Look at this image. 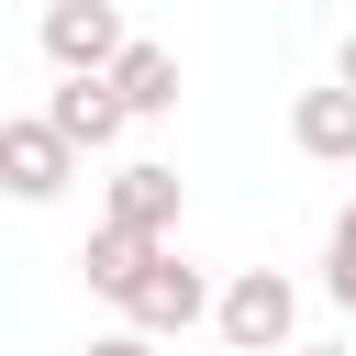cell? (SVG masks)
<instances>
[{"instance_id": "1", "label": "cell", "mask_w": 356, "mask_h": 356, "mask_svg": "<svg viewBox=\"0 0 356 356\" xmlns=\"http://www.w3.org/2000/svg\"><path fill=\"white\" fill-rule=\"evenodd\" d=\"M211 334H222V345H245V356H289V334H300V289H289L278 267H234V278H222Z\"/></svg>"}, {"instance_id": "2", "label": "cell", "mask_w": 356, "mask_h": 356, "mask_svg": "<svg viewBox=\"0 0 356 356\" xmlns=\"http://www.w3.org/2000/svg\"><path fill=\"white\" fill-rule=\"evenodd\" d=\"M67 178H78L67 122H56V111H11V122H0V189H11V200H56Z\"/></svg>"}, {"instance_id": "3", "label": "cell", "mask_w": 356, "mask_h": 356, "mask_svg": "<svg viewBox=\"0 0 356 356\" xmlns=\"http://www.w3.org/2000/svg\"><path fill=\"white\" fill-rule=\"evenodd\" d=\"M211 312H222V289H211L178 245H167V256L134 278V300H122V323H145V334H189V323H211Z\"/></svg>"}, {"instance_id": "4", "label": "cell", "mask_w": 356, "mask_h": 356, "mask_svg": "<svg viewBox=\"0 0 356 356\" xmlns=\"http://www.w3.org/2000/svg\"><path fill=\"white\" fill-rule=\"evenodd\" d=\"M122 11L111 0H44V56L67 67V78H89V67H122Z\"/></svg>"}, {"instance_id": "5", "label": "cell", "mask_w": 356, "mask_h": 356, "mask_svg": "<svg viewBox=\"0 0 356 356\" xmlns=\"http://www.w3.org/2000/svg\"><path fill=\"white\" fill-rule=\"evenodd\" d=\"M289 145H300L312 167H356V89H345V78L300 89V100H289Z\"/></svg>"}, {"instance_id": "6", "label": "cell", "mask_w": 356, "mask_h": 356, "mask_svg": "<svg viewBox=\"0 0 356 356\" xmlns=\"http://www.w3.org/2000/svg\"><path fill=\"white\" fill-rule=\"evenodd\" d=\"M44 111L67 122V145H78V156H100V145H122V122H134V100L111 89V67H89V78H67V89L44 100Z\"/></svg>"}, {"instance_id": "7", "label": "cell", "mask_w": 356, "mask_h": 356, "mask_svg": "<svg viewBox=\"0 0 356 356\" xmlns=\"http://www.w3.org/2000/svg\"><path fill=\"white\" fill-rule=\"evenodd\" d=\"M100 222H134V234H178V167H156V156L111 167V200H100Z\"/></svg>"}, {"instance_id": "8", "label": "cell", "mask_w": 356, "mask_h": 356, "mask_svg": "<svg viewBox=\"0 0 356 356\" xmlns=\"http://www.w3.org/2000/svg\"><path fill=\"white\" fill-rule=\"evenodd\" d=\"M156 256H167V234H134V222H100V234H89V245H78V267H89V289H100V300H111V312H122V300H134V278H145V267H156Z\"/></svg>"}, {"instance_id": "9", "label": "cell", "mask_w": 356, "mask_h": 356, "mask_svg": "<svg viewBox=\"0 0 356 356\" xmlns=\"http://www.w3.org/2000/svg\"><path fill=\"white\" fill-rule=\"evenodd\" d=\"M111 89L134 100V122H156V111H178V56L134 33V44H122V67H111Z\"/></svg>"}, {"instance_id": "10", "label": "cell", "mask_w": 356, "mask_h": 356, "mask_svg": "<svg viewBox=\"0 0 356 356\" xmlns=\"http://www.w3.org/2000/svg\"><path fill=\"white\" fill-rule=\"evenodd\" d=\"M323 300L334 312H356V200L334 211V234H323Z\"/></svg>"}, {"instance_id": "11", "label": "cell", "mask_w": 356, "mask_h": 356, "mask_svg": "<svg viewBox=\"0 0 356 356\" xmlns=\"http://www.w3.org/2000/svg\"><path fill=\"white\" fill-rule=\"evenodd\" d=\"M89 356H156V334H145V323H122V334H100Z\"/></svg>"}, {"instance_id": "12", "label": "cell", "mask_w": 356, "mask_h": 356, "mask_svg": "<svg viewBox=\"0 0 356 356\" xmlns=\"http://www.w3.org/2000/svg\"><path fill=\"white\" fill-rule=\"evenodd\" d=\"M334 78H345V89H356V33H345V44H334Z\"/></svg>"}, {"instance_id": "13", "label": "cell", "mask_w": 356, "mask_h": 356, "mask_svg": "<svg viewBox=\"0 0 356 356\" xmlns=\"http://www.w3.org/2000/svg\"><path fill=\"white\" fill-rule=\"evenodd\" d=\"M289 356H356V345H289Z\"/></svg>"}, {"instance_id": "14", "label": "cell", "mask_w": 356, "mask_h": 356, "mask_svg": "<svg viewBox=\"0 0 356 356\" xmlns=\"http://www.w3.org/2000/svg\"><path fill=\"white\" fill-rule=\"evenodd\" d=\"M222 356H245V345H222Z\"/></svg>"}]
</instances>
